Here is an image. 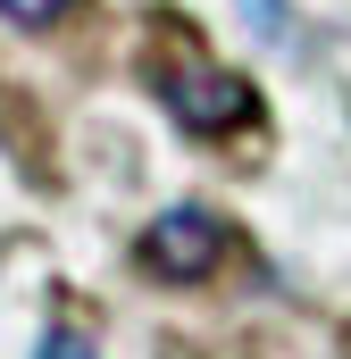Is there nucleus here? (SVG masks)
<instances>
[{
    "instance_id": "3",
    "label": "nucleus",
    "mask_w": 351,
    "mask_h": 359,
    "mask_svg": "<svg viewBox=\"0 0 351 359\" xmlns=\"http://www.w3.org/2000/svg\"><path fill=\"white\" fill-rule=\"evenodd\" d=\"M243 17H251L260 42H284V0H243Z\"/></svg>"
},
{
    "instance_id": "5",
    "label": "nucleus",
    "mask_w": 351,
    "mask_h": 359,
    "mask_svg": "<svg viewBox=\"0 0 351 359\" xmlns=\"http://www.w3.org/2000/svg\"><path fill=\"white\" fill-rule=\"evenodd\" d=\"M34 359H100V351H92L84 334H42V351H34Z\"/></svg>"
},
{
    "instance_id": "1",
    "label": "nucleus",
    "mask_w": 351,
    "mask_h": 359,
    "mask_svg": "<svg viewBox=\"0 0 351 359\" xmlns=\"http://www.w3.org/2000/svg\"><path fill=\"white\" fill-rule=\"evenodd\" d=\"M159 100H168V117L184 134H234V126L260 117V92L234 67H209L201 50H184L176 67H159Z\"/></svg>"
},
{
    "instance_id": "4",
    "label": "nucleus",
    "mask_w": 351,
    "mask_h": 359,
    "mask_svg": "<svg viewBox=\"0 0 351 359\" xmlns=\"http://www.w3.org/2000/svg\"><path fill=\"white\" fill-rule=\"evenodd\" d=\"M17 25H51V17H67V0H0Z\"/></svg>"
},
{
    "instance_id": "2",
    "label": "nucleus",
    "mask_w": 351,
    "mask_h": 359,
    "mask_svg": "<svg viewBox=\"0 0 351 359\" xmlns=\"http://www.w3.org/2000/svg\"><path fill=\"white\" fill-rule=\"evenodd\" d=\"M226 259V226L201 209V201H176L151 217V234H143V268L168 276V284H201V276Z\"/></svg>"
}]
</instances>
